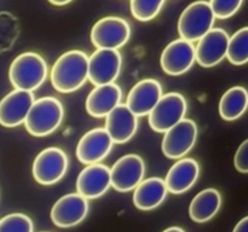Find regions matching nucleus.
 <instances>
[{
    "mask_svg": "<svg viewBox=\"0 0 248 232\" xmlns=\"http://www.w3.org/2000/svg\"><path fill=\"white\" fill-rule=\"evenodd\" d=\"M89 56L80 50H72L57 58L51 69V84L61 93L78 91L87 81Z\"/></svg>",
    "mask_w": 248,
    "mask_h": 232,
    "instance_id": "1",
    "label": "nucleus"
},
{
    "mask_svg": "<svg viewBox=\"0 0 248 232\" xmlns=\"http://www.w3.org/2000/svg\"><path fill=\"white\" fill-rule=\"evenodd\" d=\"M63 118L62 103L55 97H43L34 101L23 123L31 135L46 137L60 127Z\"/></svg>",
    "mask_w": 248,
    "mask_h": 232,
    "instance_id": "2",
    "label": "nucleus"
},
{
    "mask_svg": "<svg viewBox=\"0 0 248 232\" xmlns=\"http://www.w3.org/2000/svg\"><path fill=\"white\" fill-rule=\"evenodd\" d=\"M47 64L40 55L24 52L12 60L9 69V79L16 89L33 92L45 82Z\"/></svg>",
    "mask_w": 248,
    "mask_h": 232,
    "instance_id": "3",
    "label": "nucleus"
},
{
    "mask_svg": "<svg viewBox=\"0 0 248 232\" xmlns=\"http://www.w3.org/2000/svg\"><path fill=\"white\" fill-rule=\"evenodd\" d=\"M216 17L206 0L191 2L183 10L178 19V33L190 43L198 41L213 28Z\"/></svg>",
    "mask_w": 248,
    "mask_h": 232,
    "instance_id": "4",
    "label": "nucleus"
},
{
    "mask_svg": "<svg viewBox=\"0 0 248 232\" xmlns=\"http://www.w3.org/2000/svg\"><path fill=\"white\" fill-rule=\"evenodd\" d=\"M188 103L183 94L178 92L162 94L161 98L148 114L149 126L157 133H165L167 130L186 117Z\"/></svg>",
    "mask_w": 248,
    "mask_h": 232,
    "instance_id": "5",
    "label": "nucleus"
},
{
    "mask_svg": "<svg viewBox=\"0 0 248 232\" xmlns=\"http://www.w3.org/2000/svg\"><path fill=\"white\" fill-rule=\"evenodd\" d=\"M131 26L121 17H103L91 29V43L96 48L119 50L127 44Z\"/></svg>",
    "mask_w": 248,
    "mask_h": 232,
    "instance_id": "6",
    "label": "nucleus"
},
{
    "mask_svg": "<svg viewBox=\"0 0 248 232\" xmlns=\"http://www.w3.org/2000/svg\"><path fill=\"white\" fill-rule=\"evenodd\" d=\"M198 125L186 118L179 121L164 133L161 149L167 159L179 160L188 155L198 140Z\"/></svg>",
    "mask_w": 248,
    "mask_h": 232,
    "instance_id": "7",
    "label": "nucleus"
},
{
    "mask_svg": "<svg viewBox=\"0 0 248 232\" xmlns=\"http://www.w3.org/2000/svg\"><path fill=\"white\" fill-rule=\"evenodd\" d=\"M68 156L60 147L51 146L39 152L33 162V176L40 185H53L65 175Z\"/></svg>",
    "mask_w": 248,
    "mask_h": 232,
    "instance_id": "8",
    "label": "nucleus"
},
{
    "mask_svg": "<svg viewBox=\"0 0 248 232\" xmlns=\"http://www.w3.org/2000/svg\"><path fill=\"white\" fill-rule=\"evenodd\" d=\"M123 67V57L119 50L97 48L89 57L87 80L92 85L111 84L119 77Z\"/></svg>",
    "mask_w": 248,
    "mask_h": 232,
    "instance_id": "9",
    "label": "nucleus"
},
{
    "mask_svg": "<svg viewBox=\"0 0 248 232\" xmlns=\"http://www.w3.org/2000/svg\"><path fill=\"white\" fill-rule=\"evenodd\" d=\"M145 174V164L137 154H127L118 160L110 168V186L119 192H130Z\"/></svg>",
    "mask_w": 248,
    "mask_h": 232,
    "instance_id": "10",
    "label": "nucleus"
},
{
    "mask_svg": "<svg viewBox=\"0 0 248 232\" xmlns=\"http://www.w3.org/2000/svg\"><path fill=\"white\" fill-rule=\"evenodd\" d=\"M195 63V46L184 39L171 41L164 48L160 58V64L166 74L179 76L190 70Z\"/></svg>",
    "mask_w": 248,
    "mask_h": 232,
    "instance_id": "11",
    "label": "nucleus"
},
{
    "mask_svg": "<svg viewBox=\"0 0 248 232\" xmlns=\"http://www.w3.org/2000/svg\"><path fill=\"white\" fill-rule=\"evenodd\" d=\"M89 200L80 193H68L61 197L51 209V220L62 229L79 225L89 213Z\"/></svg>",
    "mask_w": 248,
    "mask_h": 232,
    "instance_id": "12",
    "label": "nucleus"
},
{
    "mask_svg": "<svg viewBox=\"0 0 248 232\" xmlns=\"http://www.w3.org/2000/svg\"><path fill=\"white\" fill-rule=\"evenodd\" d=\"M229 34L222 28H212L198 40L195 60L202 68H212L219 64L227 56Z\"/></svg>",
    "mask_w": 248,
    "mask_h": 232,
    "instance_id": "13",
    "label": "nucleus"
},
{
    "mask_svg": "<svg viewBox=\"0 0 248 232\" xmlns=\"http://www.w3.org/2000/svg\"><path fill=\"white\" fill-rule=\"evenodd\" d=\"M114 142L104 128L98 127L85 133L77 145V157L81 163L102 162L113 149Z\"/></svg>",
    "mask_w": 248,
    "mask_h": 232,
    "instance_id": "14",
    "label": "nucleus"
},
{
    "mask_svg": "<svg viewBox=\"0 0 248 232\" xmlns=\"http://www.w3.org/2000/svg\"><path fill=\"white\" fill-rule=\"evenodd\" d=\"M34 101L33 92L15 88L7 93L0 101V125L7 128L22 125Z\"/></svg>",
    "mask_w": 248,
    "mask_h": 232,
    "instance_id": "15",
    "label": "nucleus"
},
{
    "mask_svg": "<svg viewBox=\"0 0 248 232\" xmlns=\"http://www.w3.org/2000/svg\"><path fill=\"white\" fill-rule=\"evenodd\" d=\"M110 188V168L106 164H86L77 179L78 193L86 200H94L103 196Z\"/></svg>",
    "mask_w": 248,
    "mask_h": 232,
    "instance_id": "16",
    "label": "nucleus"
},
{
    "mask_svg": "<svg viewBox=\"0 0 248 232\" xmlns=\"http://www.w3.org/2000/svg\"><path fill=\"white\" fill-rule=\"evenodd\" d=\"M162 94V86L157 80H140L128 92L125 104L137 117L147 116L156 105Z\"/></svg>",
    "mask_w": 248,
    "mask_h": 232,
    "instance_id": "17",
    "label": "nucleus"
},
{
    "mask_svg": "<svg viewBox=\"0 0 248 232\" xmlns=\"http://www.w3.org/2000/svg\"><path fill=\"white\" fill-rule=\"evenodd\" d=\"M138 128V117L124 103L118 104L106 116L104 130L114 144H125L132 139Z\"/></svg>",
    "mask_w": 248,
    "mask_h": 232,
    "instance_id": "18",
    "label": "nucleus"
},
{
    "mask_svg": "<svg viewBox=\"0 0 248 232\" xmlns=\"http://www.w3.org/2000/svg\"><path fill=\"white\" fill-rule=\"evenodd\" d=\"M200 176V164L196 160L179 159L167 172L165 178L167 191L173 195H181L190 190Z\"/></svg>",
    "mask_w": 248,
    "mask_h": 232,
    "instance_id": "19",
    "label": "nucleus"
},
{
    "mask_svg": "<svg viewBox=\"0 0 248 232\" xmlns=\"http://www.w3.org/2000/svg\"><path fill=\"white\" fill-rule=\"evenodd\" d=\"M123 99V91L115 82L94 86L86 98V111L93 117H106Z\"/></svg>",
    "mask_w": 248,
    "mask_h": 232,
    "instance_id": "20",
    "label": "nucleus"
},
{
    "mask_svg": "<svg viewBox=\"0 0 248 232\" xmlns=\"http://www.w3.org/2000/svg\"><path fill=\"white\" fill-rule=\"evenodd\" d=\"M164 179L152 176L142 180L133 188V203L140 210H152L159 207L167 196Z\"/></svg>",
    "mask_w": 248,
    "mask_h": 232,
    "instance_id": "21",
    "label": "nucleus"
},
{
    "mask_svg": "<svg viewBox=\"0 0 248 232\" xmlns=\"http://www.w3.org/2000/svg\"><path fill=\"white\" fill-rule=\"evenodd\" d=\"M222 196L216 188H205L200 191L189 205V217L193 221L202 224L207 222L219 212Z\"/></svg>",
    "mask_w": 248,
    "mask_h": 232,
    "instance_id": "22",
    "label": "nucleus"
},
{
    "mask_svg": "<svg viewBox=\"0 0 248 232\" xmlns=\"http://www.w3.org/2000/svg\"><path fill=\"white\" fill-rule=\"evenodd\" d=\"M248 93L242 86H234L228 89L219 101V115L225 121H235L247 110Z\"/></svg>",
    "mask_w": 248,
    "mask_h": 232,
    "instance_id": "23",
    "label": "nucleus"
},
{
    "mask_svg": "<svg viewBox=\"0 0 248 232\" xmlns=\"http://www.w3.org/2000/svg\"><path fill=\"white\" fill-rule=\"evenodd\" d=\"M232 64L245 65L248 60V28L239 29L234 35L229 36L227 47V56Z\"/></svg>",
    "mask_w": 248,
    "mask_h": 232,
    "instance_id": "24",
    "label": "nucleus"
},
{
    "mask_svg": "<svg viewBox=\"0 0 248 232\" xmlns=\"http://www.w3.org/2000/svg\"><path fill=\"white\" fill-rule=\"evenodd\" d=\"M164 4L165 0H131V14L137 21H152L161 11Z\"/></svg>",
    "mask_w": 248,
    "mask_h": 232,
    "instance_id": "25",
    "label": "nucleus"
},
{
    "mask_svg": "<svg viewBox=\"0 0 248 232\" xmlns=\"http://www.w3.org/2000/svg\"><path fill=\"white\" fill-rule=\"evenodd\" d=\"M33 221L22 213H11L0 219V232H33Z\"/></svg>",
    "mask_w": 248,
    "mask_h": 232,
    "instance_id": "26",
    "label": "nucleus"
},
{
    "mask_svg": "<svg viewBox=\"0 0 248 232\" xmlns=\"http://www.w3.org/2000/svg\"><path fill=\"white\" fill-rule=\"evenodd\" d=\"M242 2L244 0H210L208 4L216 18L227 19L239 11Z\"/></svg>",
    "mask_w": 248,
    "mask_h": 232,
    "instance_id": "27",
    "label": "nucleus"
},
{
    "mask_svg": "<svg viewBox=\"0 0 248 232\" xmlns=\"http://www.w3.org/2000/svg\"><path fill=\"white\" fill-rule=\"evenodd\" d=\"M234 164L236 171L240 173L247 174L248 173V140L246 139L239 149L236 150V154L234 157Z\"/></svg>",
    "mask_w": 248,
    "mask_h": 232,
    "instance_id": "28",
    "label": "nucleus"
},
{
    "mask_svg": "<svg viewBox=\"0 0 248 232\" xmlns=\"http://www.w3.org/2000/svg\"><path fill=\"white\" fill-rule=\"evenodd\" d=\"M232 232H248V218L245 217L244 219L240 220Z\"/></svg>",
    "mask_w": 248,
    "mask_h": 232,
    "instance_id": "29",
    "label": "nucleus"
},
{
    "mask_svg": "<svg viewBox=\"0 0 248 232\" xmlns=\"http://www.w3.org/2000/svg\"><path fill=\"white\" fill-rule=\"evenodd\" d=\"M72 1L73 0H48V2H51L52 5H56V6H63V5H67Z\"/></svg>",
    "mask_w": 248,
    "mask_h": 232,
    "instance_id": "30",
    "label": "nucleus"
},
{
    "mask_svg": "<svg viewBox=\"0 0 248 232\" xmlns=\"http://www.w3.org/2000/svg\"><path fill=\"white\" fill-rule=\"evenodd\" d=\"M162 232H186L184 231L182 227H178V226H172V227H169V229H166L165 231Z\"/></svg>",
    "mask_w": 248,
    "mask_h": 232,
    "instance_id": "31",
    "label": "nucleus"
}]
</instances>
